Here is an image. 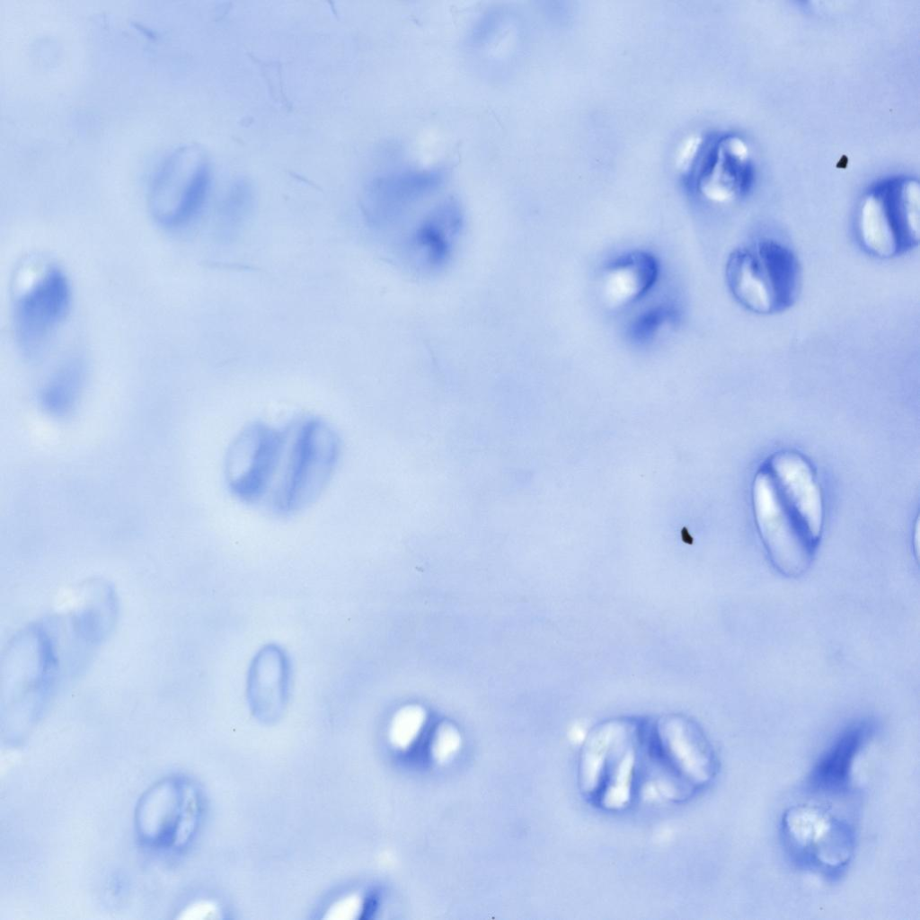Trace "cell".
Here are the masks:
<instances>
[{"mask_svg":"<svg viewBox=\"0 0 920 920\" xmlns=\"http://www.w3.org/2000/svg\"><path fill=\"white\" fill-rule=\"evenodd\" d=\"M284 442V429L264 422L244 428L230 445L225 460V478L240 501L258 503L268 498L273 485Z\"/></svg>","mask_w":920,"mask_h":920,"instance_id":"10","label":"cell"},{"mask_svg":"<svg viewBox=\"0 0 920 920\" xmlns=\"http://www.w3.org/2000/svg\"><path fill=\"white\" fill-rule=\"evenodd\" d=\"M72 301L69 279L58 266H49L16 298L14 333L23 352L33 355L67 316Z\"/></svg>","mask_w":920,"mask_h":920,"instance_id":"12","label":"cell"},{"mask_svg":"<svg viewBox=\"0 0 920 920\" xmlns=\"http://www.w3.org/2000/svg\"><path fill=\"white\" fill-rule=\"evenodd\" d=\"M647 723L613 721L595 729L579 762L585 798L608 812L630 808L641 792L649 761Z\"/></svg>","mask_w":920,"mask_h":920,"instance_id":"1","label":"cell"},{"mask_svg":"<svg viewBox=\"0 0 920 920\" xmlns=\"http://www.w3.org/2000/svg\"><path fill=\"white\" fill-rule=\"evenodd\" d=\"M725 275L733 297L754 314L783 313L794 304L800 291L797 256L786 244L769 237L732 251Z\"/></svg>","mask_w":920,"mask_h":920,"instance_id":"3","label":"cell"},{"mask_svg":"<svg viewBox=\"0 0 920 920\" xmlns=\"http://www.w3.org/2000/svg\"><path fill=\"white\" fill-rule=\"evenodd\" d=\"M364 904L361 897L358 894L343 896L333 902L325 912L324 918L328 919H353L362 913Z\"/></svg>","mask_w":920,"mask_h":920,"instance_id":"20","label":"cell"},{"mask_svg":"<svg viewBox=\"0 0 920 920\" xmlns=\"http://www.w3.org/2000/svg\"><path fill=\"white\" fill-rule=\"evenodd\" d=\"M920 189L907 177L884 180L872 186L858 206L855 226L862 248L887 260L902 256L919 243Z\"/></svg>","mask_w":920,"mask_h":920,"instance_id":"4","label":"cell"},{"mask_svg":"<svg viewBox=\"0 0 920 920\" xmlns=\"http://www.w3.org/2000/svg\"><path fill=\"white\" fill-rule=\"evenodd\" d=\"M659 274L658 259L636 250L614 259L602 277V294L612 308L627 306L641 299L655 285Z\"/></svg>","mask_w":920,"mask_h":920,"instance_id":"16","label":"cell"},{"mask_svg":"<svg viewBox=\"0 0 920 920\" xmlns=\"http://www.w3.org/2000/svg\"><path fill=\"white\" fill-rule=\"evenodd\" d=\"M424 712L418 706H408L402 709L394 717L391 728V737L396 743L411 740L418 733L424 721Z\"/></svg>","mask_w":920,"mask_h":920,"instance_id":"19","label":"cell"},{"mask_svg":"<svg viewBox=\"0 0 920 920\" xmlns=\"http://www.w3.org/2000/svg\"><path fill=\"white\" fill-rule=\"evenodd\" d=\"M648 752L650 763L674 783L678 798L705 789L717 775L718 759L712 745L696 726L682 719L650 725Z\"/></svg>","mask_w":920,"mask_h":920,"instance_id":"8","label":"cell"},{"mask_svg":"<svg viewBox=\"0 0 920 920\" xmlns=\"http://www.w3.org/2000/svg\"><path fill=\"white\" fill-rule=\"evenodd\" d=\"M252 202V191L250 184L243 180L234 183L223 203L221 211L220 226L225 236L234 234L243 226Z\"/></svg>","mask_w":920,"mask_h":920,"instance_id":"18","label":"cell"},{"mask_svg":"<svg viewBox=\"0 0 920 920\" xmlns=\"http://www.w3.org/2000/svg\"><path fill=\"white\" fill-rule=\"evenodd\" d=\"M914 539H915V549H916V556H918V520H916V526H915Z\"/></svg>","mask_w":920,"mask_h":920,"instance_id":"22","label":"cell"},{"mask_svg":"<svg viewBox=\"0 0 920 920\" xmlns=\"http://www.w3.org/2000/svg\"><path fill=\"white\" fill-rule=\"evenodd\" d=\"M765 466L782 500L817 545L824 527L825 507L811 464L800 453L783 450L773 454Z\"/></svg>","mask_w":920,"mask_h":920,"instance_id":"13","label":"cell"},{"mask_svg":"<svg viewBox=\"0 0 920 920\" xmlns=\"http://www.w3.org/2000/svg\"><path fill=\"white\" fill-rule=\"evenodd\" d=\"M199 799L185 778L167 776L150 786L139 799L135 827L139 840L161 851L182 849L199 822Z\"/></svg>","mask_w":920,"mask_h":920,"instance_id":"7","label":"cell"},{"mask_svg":"<svg viewBox=\"0 0 920 920\" xmlns=\"http://www.w3.org/2000/svg\"><path fill=\"white\" fill-rule=\"evenodd\" d=\"M194 151L179 147L170 154L155 173L149 190V208L162 226L187 224L200 210L210 185L208 164Z\"/></svg>","mask_w":920,"mask_h":920,"instance_id":"11","label":"cell"},{"mask_svg":"<svg viewBox=\"0 0 920 920\" xmlns=\"http://www.w3.org/2000/svg\"><path fill=\"white\" fill-rule=\"evenodd\" d=\"M332 427L318 417H303L284 428L278 472L267 498L279 515H291L312 504L330 481L340 456Z\"/></svg>","mask_w":920,"mask_h":920,"instance_id":"2","label":"cell"},{"mask_svg":"<svg viewBox=\"0 0 920 920\" xmlns=\"http://www.w3.org/2000/svg\"><path fill=\"white\" fill-rule=\"evenodd\" d=\"M751 500L755 523L772 562L781 572L799 575L816 544L782 500L765 466L754 476Z\"/></svg>","mask_w":920,"mask_h":920,"instance_id":"9","label":"cell"},{"mask_svg":"<svg viewBox=\"0 0 920 920\" xmlns=\"http://www.w3.org/2000/svg\"><path fill=\"white\" fill-rule=\"evenodd\" d=\"M866 724L845 730L823 753L814 765L809 782L812 788L826 794H841L850 784L854 761L869 737Z\"/></svg>","mask_w":920,"mask_h":920,"instance_id":"17","label":"cell"},{"mask_svg":"<svg viewBox=\"0 0 920 920\" xmlns=\"http://www.w3.org/2000/svg\"><path fill=\"white\" fill-rule=\"evenodd\" d=\"M663 313L664 311L659 308L654 311H650L645 314L638 322L637 325H635L636 335H643V337H646L652 334L657 330V327L659 328L661 325L662 320L665 319Z\"/></svg>","mask_w":920,"mask_h":920,"instance_id":"21","label":"cell"},{"mask_svg":"<svg viewBox=\"0 0 920 920\" xmlns=\"http://www.w3.org/2000/svg\"><path fill=\"white\" fill-rule=\"evenodd\" d=\"M706 151L696 182L699 194L717 205H729L745 196L753 181L747 144L739 137L727 136Z\"/></svg>","mask_w":920,"mask_h":920,"instance_id":"14","label":"cell"},{"mask_svg":"<svg viewBox=\"0 0 920 920\" xmlns=\"http://www.w3.org/2000/svg\"><path fill=\"white\" fill-rule=\"evenodd\" d=\"M59 662L55 639L45 624L16 635L2 664L1 697L7 712L37 717L54 694Z\"/></svg>","mask_w":920,"mask_h":920,"instance_id":"5","label":"cell"},{"mask_svg":"<svg viewBox=\"0 0 920 920\" xmlns=\"http://www.w3.org/2000/svg\"><path fill=\"white\" fill-rule=\"evenodd\" d=\"M445 177L442 168L404 169L376 177L365 196L368 219L374 225L392 220L400 211L438 190Z\"/></svg>","mask_w":920,"mask_h":920,"instance_id":"15","label":"cell"},{"mask_svg":"<svg viewBox=\"0 0 920 920\" xmlns=\"http://www.w3.org/2000/svg\"><path fill=\"white\" fill-rule=\"evenodd\" d=\"M781 835L799 865L823 875L840 874L854 854L853 826L820 805L801 803L788 808L782 817Z\"/></svg>","mask_w":920,"mask_h":920,"instance_id":"6","label":"cell"}]
</instances>
